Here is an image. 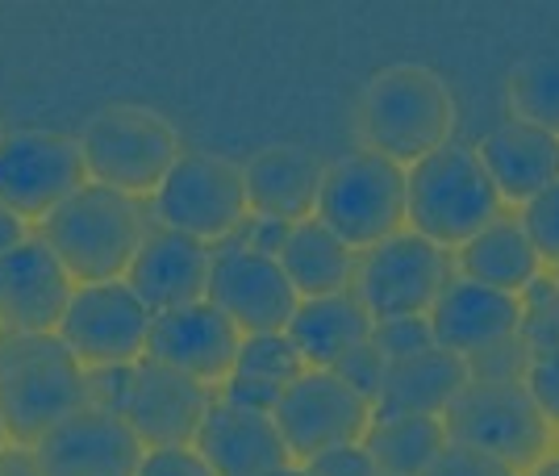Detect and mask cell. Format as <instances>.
I'll list each match as a JSON object with an SVG mask.
<instances>
[{"label":"cell","instance_id":"8fae6325","mask_svg":"<svg viewBox=\"0 0 559 476\" xmlns=\"http://www.w3.org/2000/svg\"><path fill=\"white\" fill-rule=\"evenodd\" d=\"M447 288V260L443 251L414 235H393L376 242L359 272V301L380 318H409V313H426L435 306V297Z\"/></svg>","mask_w":559,"mask_h":476},{"label":"cell","instance_id":"8d00e7d4","mask_svg":"<svg viewBox=\"0 0 559 476\" xmlns=\"http://www.w3.org/2000/svg\"><path fill=\"white\" fill-rule=\"evenodd\" d=\"M305 476H376L372 455L364 452V443H343L305 460Z\"/></svg>","mask_w":559,"mask_h":476},{"label":"cell","instance_id":"ac0fdd59","mask_svg":"<svg viewBox=\"0 0 559 476\" xmlns=\"http://www.w3.org/2000/svg\"><path fill=\"white\" fill-rule=\"evenodd\" d=\"M210 267L213 255L201 238L164 226L159 235L142 238L139 255L126 272V285L134 288V297L151 313L180 310V306H192V301H205Z\"/></svg>","mask_w":559,"mask_h":476},{"label":"cell","instance_id":"e575fe53","mask_svg":"<svg viewBox=\"0 0 559 476\" xmlns=\"http://www.w3.org/2000/svg\"><path fill=\"white\" fill-rule=\"evenodd\" d=\"M130 381H134V368H126V364L84 372L88 405H93V409H105V414H126V402H130Z\"/></svg>","mask_w":559,"mask_h":476},{"label":"cell","instance_id":"836d02e7","mask_svg":"<svg viewBox=\"0 0 559 476\" xmlns=\"http://www.w3.org/2000/svg\"><path fill=\"white\" fill-rule=\"evenodd\" d=\"M421 476H518V473H513L510 464L492 460V455L476 452V448H464V443H451V439H447V448L435 455V464H430Z\"/></svg>","mask_w":559,"mask_h":476},{"label":"cell","instance_id":"f546056e","mask_svg":"<svg viewBox=\"0 0 559 476\" xmlns=\"http://www.w3.org/2000/svg\"><path fill=\"white\" fill-rule=\"evenodd\" d=\"M531 359H535V347L526 343V334L513 331L506 338H492L485 347L467 352L464 368L467 381H526Z\"/></svg>","mask_w":559,"mask_h":476},{"label":"cell","instance_id":"60d3db41","mask_svg":"<svg viewBox=\"0 0 559 476\" xmlns=\"http://www.w3.org/2000/svg\"><path fill=\"white\" fill-rule=\"evenodd\" d=\"M22 242H25L22 217L13 214V210H4V205H0V260H4L13 247H22Z\"/></svg>","mask_w":559,"mask_h":476},{"label":"cell","instance_id":"7402d4cb","mask_svg":"<svg viewBox=\"0 0 559 476\" xmlns=\"http://www.w3.org/2000/svg\"><path fill=\"white\" fill-rule=\"evenodd\" d=\"M430 331H435L439 347L455 352V356H467V352L485 347L492 338H506V334L522 331V306L510 293L460 281V285H447L435 297Z\"/></svg>","mask_w":559,"mask_h":476},{"label":"cell","instance_id":"83f0119b","mask_svg":"<svg viewBox=\"0 0 559 476\" xmlns=\"http://www.w3.org/2000/svg\"><path fill=\"white\" fill-rule=\"evenodd\" d=\"M513 121L538 126L559 139V55H535L510 72Z\"/></svg>","mask_w":559,"mask_h":476},{"label":"cell","instance_id":"4dcf8cb0","mask_svg":"<svg viewBox=\"0 0 559 476\" xmlns=\"http://www.w3.org/2000/svg\"><path fill=\"white\" fill-rule=\"evenodd\" d=\"M326 372H334V377L347 384L355 397H364L368 405H376V402H380V389H384V372H389V359L380 356V347H372V338H368V343L350 347L347 356L334 359Z\"/></svg>","mask_w":559,"mask_h":476},{"label":"cell","instance_id":"3957f363","mask_svg":"<svg viewBox=\"0 0 559 476\" xmlns=\"http://www.w3.org/2000/svg\"><path fill=\"white\" fill-rule=\"evenodd\" d=\"M43 242L68 267V276L84 285H105V281H117L121 272H130V263L139 255V210L126 192L84 185L47 217Z\"/></svg>","mask_w":559,"mask_h":476},{"label":"cell","instance_id":"9c48e42d","mask_svg":"<svg viewBox=\"0 0 559 476\" xmlns=\"http://www.w3.org/2000/svg\"><path fill=\"white\" fill-rule=\"evenodd\" d=\"M146 331H151V310L126 281L80 285L59 322V338L68 343L75 364H93V368L130 364L139 352H146Z\"/></svg>","mask_w":559,"mask_h":476},{"label":"cell","instance_id":"6da1fadb","mask_svg":"<svg viewBox=\"0 0 559 476\" xmlns=\"http://www.w3.org/2000/svg\"><path fill=\"white\" fill-rule=\"evenodd\" d=\"M359 126L376 155L401 164H418L430 151L447 146L455 126V96L447 80L421 63H393L372 75L359 100Z\"/></svg>","mask_w":559,"mask_h":476},{"label":"cell","instance_id":"ffe728a7","mask_svg":"<svg viewBox=\"0 0 559 476\" xmlns=\"http://www.w3.org/2000/svg\"><path fill=\"white\" fill-rule=\"evenodd\" d=\"M242 180H247V205L263 222L297 226L309 214H318L326 167L301 146L280 143L259 151L255 159L247 164V171H242Z\"/></svg>","mask_w":559,"mask_h":476},{"label":"cell","instance_id":"cb8c5ba5","mask_svg":"<svg viewBox=\"0 0 559 476\" xmlns=\"http://www.w3.org/2000/svg\"><path fill=\"white\" fill-rule=\"evenodd\" d=\"M288 338L301 352L305 364L330 368L338 356H347L350 347L368 343L372 334V313L364 310V301H355L347 293L338 297H305L288 322Z\"/></svg>","mask_w":559,"mask_h":476},{"label":"cell","instance_id":"ee69618b","mask_svg":"<svg viewBox=\"0 0 559 476\" xmlns=\"http://www.w3.org/2000/svg\"><path fill=\"white\" fill-rule=\"evenodd\" d=\"M0 439H4V423H0Z\"/></svg>","mask_w":559,"mask_h":476},{"label":"cell","instance_id":"5bb4252c","mask_svg":"<svg viewBox=\"0 0 559 476\" xmlns=\"http://www.w3.org/2000/svg\"><path fill=\"white\" fill-rule=\"evenodd\" d=\"M38 468L43 476H134L142 464V443L121 414L105 409H75L38 443Z\"/></svg>","mask_w":559,"mask_h":476},{"label":"cell","instance_id":"52a82bcc","mask_svg":"<svg viewBox=\"0 0 559 476\" xmlns=\"http://www.w3.org/2000/svg\"><path fill=\"white\" fill-rule=\"evenodd\" d=\"M88 167L80 139L55 130H22L0 139V205L17 217H50L84 189Z\"/></svg>","mask_w":559,"mask_h":476},{"label":"cell","instance_id":"f1b7e54d","mask_svg":"<svg viewBox=\"0 0 559 476\" xmlns=\"http://www.w3.org/2000/svg\"><path fill=\"white\" fill-rule=\"evenodd\" d=\"M238 377H259V381L293 384L305 372L301 352L293 347V338L284 331L276 334H247L238 343V359H234Z\"/></svg>","mask_w":559,"mask_h":476},{"label":"cell","instance_id":"f35d334b","mask_svg":"<svg viewBox=\"0 0 559 476\" xmlns=\"http://www.w3.org/2000/svg\"><path fill=\"white\" fill-rule=\"evenodd\" d=\"M284 389H288V384L259 381V377H238V372H234L230 384H226V402L242 405V409H255V414H272L280 405V393H284Z\"/></svg>","mask_w":559,"mask_h":476},{"label":"cell","instance_id":"1f68e13d","mask_svg":"<svg viewBox=\"0 0 559 476\" xmlns=\"http://www.w3.org/2000/svg\"><path fill=\"white\" fill-rule=\"evenodd\" d=\"M368 338H372V347H380L384 359H401V356H414V352H426V347H439L435 331H430V318H421V313L380 318V322H372Z\"/></svg>","mask_w":559,"mask_h":476},{"label":"cell","instance_id":"30bf717a","mask_svg":"<svg viewBox=\"0 0 559 476\" xmlns=\"http://www.w3.org/2000/svg\"><path fill=\"white\" fill-rule=\"evenodd\" d=\"M247 180L242 167L217 155H180L159 185V217L167 230L192 238H222L242 222Z\"/></svg>","mask_w":559,"mask_h":476},{"label":"cell","instance_id":"ab89813d","mask_svg":"<svg viewBox=\"0 0 559 476\" xmlns=\"http://www.w3.org/2000/svg\"><path fill=\"white\" fill-rule=\"evenodd\" d=\"M0 476H43L34 448H0Z\"/></svg>","mask_w":559,"mask_h":476},{"label":"cell","instance_id":"4fadbf2b","mask_svg":"<svg viewBox=\"0 0 559 476\" xmlns=\"http://www.w3.org/2000/svg\"><path fill=\"white\" fill-rule=\"evenodd\" d=\"M205 301L226 313L238 334H276L288 331L297 313V288L288 285L276 255L234 247L213 255Z\"/></svg>","mask_w":559,"mask_h":476},{"label":"cell","instance_id":"44dd1931","mask_svg":"<svg viewBox=\"0 0 559 476\" xmlns=\"http://www.w3.org/2000/svg\"><path fill=\"white\" fill-rule=\"evenodd\" d=\"M476 155L497 192L510 201H535L559 180V139L526 121H506L489 130Z\"/></svg>","mask_w":559,"mask_h":476},{"label":"cell","instance_id":"7a4b0ae2","mask_svg":"<svg viewBox=\"0 0 559 476\" xmlns=\"http://www.w3.org/2000/svg\"><path fill=\"white\" fill-rule=\"evenodd\" d=\"M501 192L476 151L447 143L430 151L405 176V217L435 247H455L497 222Z\"/></svg>","mask_w":559,"mask_h":476},{"label":"cell","instance_id":"f6af8a7d","mask_svg":"<svg viewBox=\"0 0 559 476\" xmlns=\"http://www.w3.org/2000/svg\"><path fill=\"white\" fill-rule=\"evenodd\" d=\"M376 476H384V473H376Z\"/></svg>","mask_w":559,"mask_h":476},{"label":"cell","instance_id":"7c38bea8","mask_svg":"<svg viewBox=\"0 0 559 476\" xmlns=\"http://www.w3.org/2000/svg\"><path fill=\"white\" fill-rule=\"evenodd\" d=\"M288 452L309 460L330 448H343L364 439L368 430V402L355 397L347 384L326 368L301 372L297 381L280 393V405L272 409Z\"/></svg>","mask_w":559,"mask_h":476},{"label":"cell","instance_id":"d6986e66","mask_svg":"<svg viewBox=\"0 0 559 476\" xmlns=\"http://www.w3.org/2000/svg\"><path fill=\"white\" fill-rule=\"evenodd\" d=\"M197 452L213 476H272L293 455L272 414H255L230 402L210 405L197 430Z\"/></svg>","mask_w":559,"mask_h":476},{"label":"cell","instance_id":"b9f144b4","mask_svg":"<svg viewBox=\"0 0 559 476\" xmlns=\"http://www.w3.org/2000/svg\"><path fill=\"white\" fill-rule=\"evenodd\" d=\"M535 476H559V460H547V464H543Z\"/></svg>","mask_w":559,"mask_h":476},{"label":"cell","instance_id":"484cf974","mask_svg":"<svg viewBox=\"0 0 559 476\" xmlns=\"http://www.w3.org/2000/svg\"><path fill=\"white\" fill-rule=\"evenodd\" d=\"M460 267H464V281H472V285L497 288V293L513 297L518 288L535 281L538 251L518 222H492L476 238L464 242Z\"/></svg>","mask_w":559,"mask_h":476},{"label":"cell","instance_id":"9a60e30c","mask_svg":"<svg viewBox=\"0 0 559 476\" xmlns=\"http://www.w3.org/2000/svg\"><path fill=\"white\" fill-rule=\"evenodd\" d=\"M210 414V397L201 381H192L180 368H167L159 359H142L130 381L126 423L146 448H188L197 443V430Z\"/></svg>","mask_w":559,"mask_h":476},{"label":"cell","instance_id":"74e56055","mask_svg":"<svg viewBox=\"0 0 559 476\" xmlns=\"http://www.w3.org/2000/svg\"><path fill=\"white\" fill-rule=\"evenodd\" d=\"M134 476H213V468L192 448H155L142 455Z\"/></svg>","mask_w":559,"mask_h":476},{"label":"cell","instance_id":"d590c367","mask_svg":"<svg viewBox=\"0 0 559 476\" xmlns=\"http://www.w3.org/2000/svg\"><path fill=\"white\" fill-rule=\"evenodd\" d=\"M526 393L535 397L538 414L543 418H556L559 423V343L556 347H543L531 359V372H526Z\"/></svg>","mask_w":559,"mask_h":476},{"label":"cell","instance_id":"d6a6232c","mask_svg":"<svg viewBox=\"0 0 559 476\" xmlns=\"http://www.w3.org/2000/svg\"><path fill=\"white\" fill-rule=\"evenodd\" d=\"M522 230L535 242L538 260L559 263V180L547 192H538L535 201H526Z\"/></svg>","mask_w":559,"mask_h":476},{"label":"cell","instance_id":"4316f807","mask_svg":"<svg viewBox=\"0 0 559 476\" xmlns=\"http://www.w3.org/2000/svg\"><path fill=\"white\" fill-rule=\"evenodd\" d=\"M443 448L447 427L430 414H393L364 430V452L384 476H421Z\"/></svg>","mask_w":559,"mask_h":476},{"label":"cell","instance_id":"8992f818","mask_svg":"<svg viewBox=\"0 0 559 476\" xmlns=\"http://www.w3.org/2000/svg\"><path fill=\"white\" fill-rule=\"evenodd\" d=\"M401 217H405V171L393 159L376 151H355L326 167L318 222L347 247H376L393 238Z\"/></svg>","mask_w":559,"mask_h":476},{"label":"cell","instance_id":"e0dca14e","mask_svg":"<svg viewBox=\"0 0 559 476\" xmlns=\"http://www.w3.org/2000/svg\"><path fill=\"white\" fill-rule=\"evenodd\" d=\"M238 331L226 313L210 301H192L180 310L151 313L146 331V359H159L167 368H180L192 381H213L234 372L238 359Z\"/></svg>","mask_w":559,"mask_h":476},{"label":"cell","instance_id":"d4e9b609","mask_svg":"<svg viewBox=\"0 0 559 476\" xmlns=\"http://www.w3.org/2000/svg\"><path fill=\"white\" fill-rule=\"evenodd\" d=\"M276 260L288 276V285L305 297H338L350 281V267H355L350 247L334 230H326L318 217H305L297 226H288Z\"/></svg>","mask_w":559,"mask_h":476},{"label":"cell","instance_id":"ba28073f","mask_svg":"<svg viewBox=\"0 0 559 476\" xmlns=\"http://www.w3.org/2000/svg\"><path fill=\"white\" fill-rule=\"evenodd\" d=\"M88 405L84 372L71 352L17 359L0 372V423L22 448H34L47 430Z\"/></svg>","mask_w":559,"mask_h":476},{"label":"cell","instance_id":"603a6c76","mask_svg":"<svg viewBox=\"0 0 559 476\" xmlns=\"http://www.w3.org/2000/svg\"><path fill=\"white\" fill-rule=\"evenodd\" d=\"M467 384L464 356L447 352V347H426L414 356L389 359L384 372V389L376 402V418H393V414H430L439 418L447 414V405L460 397V389Z\"/></svg>","mask_w":559,"mask_h":476},{"label":"cell","instance_id":"277c9868","mask_svg":"<svg viewBox=\"0 0 559 476\" xmlns=\"http://www.w3.org/2000/svg\"><path fill=\"white\" fill-rule=\"evenodd\" d=\"M84 167L100 189L151 192L167 180L180 159V139L146 105H109L80 134Z\"/></svg>","mask_w":559,"mask_h":476},{"label":"cell","instance_id":"5b68a950","mask_svg":"<svg viewBox=\"0 0 559 476\" xmlns=\"http://www.w3.org/2000/svg\"><path fill=\"white\" fill-rule=\"evenodd\" d=\"M447 439L501 464L531 468L547 448V418L522 381H467L447 405Z\"/></svg>","mask_w":559,"mask_h":476},{"label":"cell","instance_id":"7bdbcfd3","mask_svg":"<svg viewBox=\"0 0 559 476\" xmlns=\"http://www.w3.org/2000/svg\"><path fill=\"white\" fill-rule=\"evenodd\" d=\"M272 476H305V468H288V464H284V468H276Z\"/></svg>","mask_w":559,"mask_h":476},{"label":"cell","instance_id":"2e32d148","mask_svg":"<svg viewBox=\"0 0 559 476\" xmlns=\"http://www.w3.org/2000/svg\"><path fill=\"white\" fill-rule=\"evenodd\" d=\"M71 301L68 267L55 260L47 242L25 238L0 260V331L50 334L59 331Z\"/></svg>","mask_w":559,"mask_h":476}]
</instances>
